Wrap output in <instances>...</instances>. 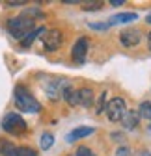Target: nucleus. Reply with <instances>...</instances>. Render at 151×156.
Masks as SVG:
<instances>
[{"label": "nucleus", "mask_w": 151, "mask_h": 156, "mask_svg": "<svg viewBox=\"0 0 151 156\" xmlns=\"http://www.w3.org/2000/svg\"><path fill=\"white\" fill-rule=\"evenodd\" d=\"M15 106H17V110H21L24 113H37L41 110V104L34 99V95L24 86L15 87Z\"/></svg>", "instance_id": "1"}, {"label": "nucleus", "mask_w": 151, "mask_h": 156, "mask_svg": "<svg viewBox=\"0 0 151 156\" xmlns=\"http://www.w3.org/2000/svg\"><path fill=\"white\" fill-rule=\"evenodd\" d=\"M8 30L9 34L15 37V39H23L34 30V19L26 17V15H21V17H13L8 21Z\"/></svg>", "instance_id": "2"}, {"label": "nucleus", "mask_w": 151, "mask_h": 156, "mask_svg": "<svg viewBox=\"0 0 151 156\" xmlns=\"http://www.w3.org/2000/svg\"><path fill=\"white\" fill-rule=\"evenodd\" d=\"M2 128L11 136H21L26 132V123L19 113H8L2 121Z\"/></svg>", "instance_id": "3"}, {"label": "nucleus", "mask_w": 151, "mask_h": 156, "mask_svg": "<svg viewBox=\"0 0 151 156\" xmlns=\"http://www.w3.org/2000/svg\"><path fill=\"white\" fill-rule=\"evenodd\" d=\"M105 112H106L108 119H110L112 123H118V121H121V119H123V115H125V112H127L125 101H123V99H120V97H116V99L108 101V102H106V108H105Z\"/></svg>", "instance_id": "4"}, {"label": "nucleus", "mask_w": 151, "mask_h": 156, "mask_svg": "<svg viewBox=\"0 0 151 156\" xmlns=\"http://www.w3.org/2000/svg\"><path fill=\"white\" fill-rule=\"evenodd\" d=\"M69 87V82L65 80V78H58V80H50L47 86H45V91L47 95L50 97V99H60V97H64V91Z\"/></svg>", "instance_id": "5"}, {"label": "nucleus", "mask_w": 151, "mask_h": 156, "mask_svg": "<svg viewBox=\"0 0 151 156\" xmlns=\"http://www.w3.org/2000/svg\"><path fill=\"white\" fill-rule=\"evenodd\" d=\"M62 39L64 37H62L60 30H49L43 35V45H45V48L49 52H54V50H58L62 47Z\"/></svg>", "instance_id": "6"}, {"label": "nucleus", "mask_w": 151, "mask_h": 156, "mask_svg": "<svg viewBox=\"0 0 151 156\" xmlns=\"http://www.w3.org/2000/svg\"><path fill=\"white\" fill-rule=\"evenodd\" d=\"M86 54H88V39L80 37V39H77V43L73 45L71 58H73V62L77 65H82L84 60H86Z\"/></svg>", "instance_id": "7"}, {"label": "nucleus", "mask_w": 151, "mask_h": 156, "mask_svg": "<svg viewBox=\"0 0 151 156\" xmlns=\"http://www.w3.org/2000/svg\"><path fill=\"white\" fill-rule=\"evenodd\" d=\"M120 41L123 47H136L140 41H142V32L138 28H129V30H123L120 34Z\"/></svg>", "instance_id": "8"}, {"label": "nucleus", "mask_w": 151, "mask_h": 156, "mask_svg": "<svg viewBox=\"0 0 151 156\" xmlns=\"http://www.w3.org/2000/svg\"><path fill=\"white\" fill-rule=\"evenodd\" d=\"M93 132H95V130H93L91 126H79V128H75V130H71L67 134V141L73 143L77 140H84V138H88V136H91Z\"/></svg>", "instance_id": "9"}, {"label": "nucleus", "mask_w": 151, "mask_h": 156, "mask_svg": "<svg viewBox=\"0 0 151 156\" xmlns=\"http://www.w3.org/2000/svg\"><path fill=\"white\" fill-rule=\"evenodd\" d=\"M138 119H140V113L134 112V110H129V112H125V115H123V119H121V121H123V126H125V128L133 130V128H136Z\"/></svg>", "instance_id": "10"}, {"label": "nucleus", "mask_w": 151, "mask_h": 156, "mask_svg": "<svg viewBox=\"0 0 151 156\" xmlns=\"http://www.w3.org/2000/svg\"><path fill=\"white\" fill-rule=\"evenodd\" d=\"M79 104H82L84 108H90L93 104V91L90 87L79 89Z\"/></svg>", "instance_id": "11"}, {"label": "nucleus", "mask_w": 151, "mask_h": 156, "mask_svg": "<svg viewBox=\"0 0 151 156\" xmlns=\"http://www.w3.org/2000/svg\"><path fill=\"white\" fill-rule=\"evenodd\" d=\"M131 21H136V13H118L110 19L108 24H125V23H131Z\"/></svg>", "instance_id": "12"}, {"label": "nucleus", "mask_w": 151, "mask_h": 156, "mask_svg": "<svg viewBox=\"0 0 151 156\" xmlns=\"http://www.w3.org/2000/svg\"><path fill=\"white\" fill-rule=\"evenodd\" d=\"M62 99L67 102V104H71V106H77L79 104V91L77 89H73L71 86L64 91V97H62Z\"/></svg>", "instance_id": "13"}, {"label": "nucleus", "mask_w": 151, "mask_h": 156, "mask_svg": "<svg viewBox=\"0 0 151 156\" xmlns=\"http://www.w3.org/2000/svg\"><path fill=\"white\" fill-rule=\"evenodd\" d=\"M45 32H47L45 28H34V30H32V32H30V34H28V35L23 39V47H30V45L35 41V39L39 37V35H43Z\"/></svg>", "instance_id": "14"}, {"label": "nucleus", "mask_w": 151, "mask_h": 156, "mask_svg": "<svg viewBox=\"0 0 151 156\" xmlns=\"http://www.w3.org/2000/svg\"><path fill=\"white\" fill-rule=\"evenodd\" d=\"M15 145L8 140H0V156H13Z\"/></svg>", "instance_id": "15"}, {"label": "nucleus", "mask_w": 151, "mask_h": 156, "mask_svg": "<svg viewBox=\"0 0 151 156\" xmlns=\"http://www.w3.org/2000/svg\"><path fill=\"white\" fill-rule=\"evenodd\" d=\"M39 145H41L43 151H49V149L54 145V136H52L50 132H43V134H41V140H39Z\"/></svg>", "instance_id": "16"}, {"label": "nucleus", "mask_w": 151, "mask_h": 156, "mask_svg": "<svg viewBox=\"0 0 151 156\" xmlns=\"http://www.w3.org/2000/svg\"><path fill=\"white\" fill-rule=\"evenodd\" d=\"M138 113H140V117H144V119H149L151 121V102H142L140 104V108H138Z\"/></svg>", "instance_id": "17"}, {"label": "nucleus", "mask_w": 151, "mask_h": 156, "mask_svg": "<svg viewBox=\"0 0 151 156\" xmlns=\"http://www.w3.org/2000/svg\"><path fill=\"white\" fill-rule=\"evenodd\" d=\"M13 156H37V152L30 147H15Z\"/></svg>", "instance_id": "18"}, {"label": "nucleus", "mask_w": 151, "mask_h": 156, "mask_svg": "<svg viewBox=\"0 0 151 156\" xmlns=\"http://www.w3.org/2000/svg\"><path fill=\"white\" fill-rule=\"evenodd\" d=\"M105 108H106V93H101L99 95V101H97V113H103L105 112Z\"/></svg>", "instance_id": "19"}, {"label": "nucleus", "mask_w": 151, "mask_h": 156, "mask_svg": "<svg viewBox=\"0 0 151 156\" xmlns=\"http://www.w3.org/2000/svg\"><path fill=\"white\" fill-rule=\"evenodd\" d=\"M77 156H95V154H93V151L91 149H88V147H79L77 149Z\"/></svg>", "instance_id": "20"}, {"label": "nucleus", "mask_w": 151, "mask_h": 156, "mask_svg": "<svg viewBox=\"0 0 151 156\" xmlns=\"http://www.w3.org/2000/svg\"><path fill=\"white\" fill-rule=\"evenodd\" d=\"M86 11H97V9H101L103 8V4L101 2H91V4H86V6H82Z\"/></svg>", "instance_id": "21"}, {"label": "nucleus", "mask_w": 151, "mask_h": 156, "mask_svg": "<svg viewBox=\"0 0 151 156\" xmlns=\"http://www.w3.org/2000/svg\"><path fill=\"white\" fill-rule=\"evenodd\" d=\"M88 26H90V28H93V30H106L110 24H108V23H99V24H97V23H90Z\"/></svg>", "instance_id": "22"}, {"label": "nucleus", "mask_w": 151, "mask_h": 156, "mask_svg": "<svg viewBox=\"0 0 151 156\" xmlns=\"http://www.w3.org/2000/svg\"><path fill=\"white\" fill-rule=\"evenodd\" d=\"M26 2H23V0H19V2H13V0H11V2H6V6L8 8H17V6H24Z\"/></svg>", "instance_id": "23"}, {"label": "nucleus", "mask_w": 151, "mask_h": 156, "mask_svg": "<svg viewBox=\"0 0 151 156\" xmlns=\"http://www.w3.org/2000/svg\"><path fill=\"white\" fill-rule=\"evenodd\" d=\"M129 149L127 147H121V149H118V156H129Z\"/></svg>", "instance_id": "24"}, {"label": "nucleus", "mask_w": 151, "mask_h": 156, "mask_svg": "<svg viewBox=\"0 0 151 156\" xmlns=\"http://www.w3.org/2000/svg\"><path fill=\"white\" fill-rule=\"evenodd\" d=\"M123 0H110V6H121Z\"/></svg>", "instance_id": "25"}, {"label": "nucleus", "mask_w": 151, "mask_h": 156, "mask_svg": "<svg viewBox=\"0 0 151 156\" xmlns=\"http://www.w3.org/2000/svg\"><path fill=\"white\" fill-rule=\"evenodd\" d=\"M147 45H149V50H151V32H149V35H147Z\"/></svg>", "instance_id": "26"}, {"label": "nucleus", "mask_w": 151, "mask_h": 156, "mask_svg": "<svg viewBox=\"0 0 151 156\" xmlns=\"http://www.w3.org/2000/svg\"><path fill=\"white\" fill-rule=\"evenodd\" d=\"M145 23H149V24H151V13H149V15L145 17Z\"/></svg>", "instance_id": "27"}, {"label": "nucleus", "mask_w": 151, "mask_h": 156, "mask_svg": "<svg viewBox=\"0 0 151 156\" xmlns=\"http://www.w3.org/2000/svg\"><path fill=\"white\" fill-rule=\"evenodd\" d=\"M140 156H151V152H149V151H145V152H142Z\"/></svg>", "instance_id": "28"}]
</instances>
